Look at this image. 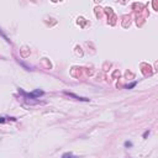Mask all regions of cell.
I'll return each mask as SVG.
<instances>
[{
    "mask_svg": "<svg viewBox=\"0 0 158 158\" xmlns=\"http://www.w3.org/2000/svg\"><path fill=\"white\" fill-rule=\"evenodd\" d=\"M40 95H43V91L42 90H35V91H32V93H30V94H27V96H30V98H32V99H36V98H38Z\"/></svg>",
    "mask_w": 158,
    "mask_h": 158,
    "instance_id": "cell-1",
    "label": "cell"
},
{
    "mask_svg": "<svg viewBox=\"0 0 158 158\" xmlns=\"http://www.w3.org/2000/svg\"><path fill=\"white\" fill-rule=\"evenodd\" d=\"M64 94H66V95H69V96H72V98H74V99H77V100H81V101H89V99H86V98H80V96H77V95L72 94V93H68V91H64Z\"/></svg>",
    "mask_w": 158,
    "mask_h": 158,
    "instance_id": "cell-2",
    "label": "cell"
},
{
    "mask_svg": "<svg viewBox=\"0 0 158 158\" xmlns=\"http://www.w3.org/2000/svg\"><path fill=\"white\" fill-rule=\"evenodd\" d=\"M136 84H137V83H136V81H133V83H131V84H130V85H127V86H126V88H127V89H131V88H133V86H135Z\"/></svg>",
    "mask_w": 158,
    "mask_h": 158,
    "instance_id": "cell-3",
    "label": "cell"
},
{
    "mask_svg": "<svg viewBox=\"0 0 158 158\" xmlns=\"http://www.w3.org/2000/svg\"><path fill=\"white\" fill-rule=\"evenodd\" d=\"M131 146H132L131 142H128V141H126V142H125V147H131Z\"/></svg>",
    "mask_w": 158,
    "mask_h": 158,
    "instance_id": "cell-4",
    "label": "cell"
},
{
    "mask_svg": "<svg viewBox=\"0 0 158 158\" xmlns=\"http://www.w3.org/2000/svg\"><path fill=\"white\" fill-rule=\"evenodd\" d=\"M148 135H149V131H146V132L143 133V137L146 138V137H147V136H148Z\"/></svg>",
    "mask_w": 158,
    "mask_h": 158,
    "instance_id": "cell-5",
    "label": "cell"
},
{
    "mask_svg": "<svg viewBox=\"0 0 158 158\" xmlns=\"http://www.w3.org/2000/svg\"><path fill=\"white\" fill-rule=\"evenodd\" d=\"M70 156H72V153H64L63 154V157H70Z\"/></svg>",
    "mask_w": 158,
    "mask_h": 158,
    "instance_id": "cell-6",
    "label": "cell"
},
{
    "mask_svg": "<svg viewBox=\"0 0 158 158\" xmlns=\"http://www.w3.org/2000/svg\"><path fill=\"white\" fill-rule=\"evenodd\" d=\"M0 122H5V117H0Z\"/></svg>",
    "mask_w": 158,
    "mask_h": 158,
    "instance_id": "cell-7",
    "label": "cell"
}]
</instances>
